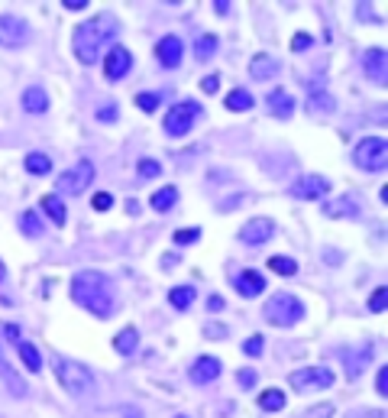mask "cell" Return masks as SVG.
Segmentation results:
<instances>
[{"mask_svg": "<svg viewBox=\"0 0 388 418\" xmlns=\"http://www.w3.org/2000/svg\"><path fill=\"white\" fill-rule=\"evenodd\" d=\"M71 298H75V305H81L85 312L98 315V318H110L113 308H117L113 282L98 270H85L71 279Z\"/></svg>", "mask_w": 388, "mask_h": 418, "instance_id": "1", "label": "cell"}, {"mask_svg": "<svg viewBox=\"0 0 388 418\" xmlns=\"http://www.w3.org/2000/svg\"><path fill=\"white\" fill-rule=\"evenodd\" d=\"M117 33H120V29H117V20H113L110 14H98V16H91V20H85L81 26H75V36H71L75 58L81 65H94L100 58V49H104Z\"/></svg>", "mask_w": 388, "mask_h": 418, "instance_id": "2", "label": "cell"}, {"mask_svg": "<svg viewBox=\"0 0 388 418\" xmlns=\"http://www.w3.org/2000/svg\"><path fill=\"white\" fill-rule=\"evenodd\" d=\"M52 369H56L58 386H62L68 396L81 399V396H91L94 392V376L85 363L68 360V357H62V354H52Z\"/></svg>", "mask_w": 388, "mask_h": 418, "instance_id": "3", "label": "cell"}, {"mask_svg": "<svg viewBox=\"0 0 388 418\" xmlns=\"http://www.w3.org/2000/svg\"><path fill=\"white\" fill-rule=\"evenodd\" d=\"M304 315H308L304 312V302L295 295H288V292L272 295L268 298V305H266V321L268 325H276V327H295Z\"/></svg>", "mask_w": 388, "mask_h": 418, "instance_id": "4", "label": "cell"}, {"mask_svg": "<svg viewBox=\"0 0 388 418\" xmlns=\"http://www.w3.org/2000/svg\"><path fill=\"white\" fill-rule=\"evenodd\" d=\"M91 182H94V165L88 159H81V163H75L56 178V195L58 198H78Z\"/></svg>", "mask_w": 388, "mask_h": 418, "instance_id": "5", "label": "cell"}, {"mask_svg": "<svg viewBox=\"0 0 388 418\" xmlns=\"http://www.w3.org/2000/svg\"><path fill=\"white\" fill-rule=\"evenodd\" d=\"M353 163L366 172H382L388 165V143L382 136H366L356 143L353 149Z\"/></svg>", "mask_w": 388, "mask_h": 418, "instance_id": "6", "label": "cell"}, {"mask_svg": "<svg viewBox=\"0 0 388 418\" xmlns=\"http://www.w3.org/2000/svg\"><path fill=\"white\" fill-rule=\"evenodd\" d=\"M201 117V104L198 101H178L175 107H169V113H165V133L169 136H184L191 133V127H194V121Z\"/></svg>", "mask_w": 388, "mask_h": 418, "instance_id": "7", "label": "cell"}, {"mask_svg": "<svg viewBox=\"0 0 388 418\" xmlns=\"http://www.w3.org/2000/svg\"><path fill=\"white\" fill-rule=\"evenodd\" d=\"M33 39V29L23 16L16 14H4L0 16V46L4 49H23V46Z\"/></svg>", "mask_w": 388, "mask_h": 418, "instance_id": "8", "label": "cell"}, {"mask_svg": "<svg viewBox=\"0 0 388 418\" xmlns=\"http://www.w3.org/2000/svg\"><path fill=\"white\" fill-rule=\"evenodd\" d=\"M291 389L304 392V389H327V386H333V369L327 367H301L295 369V373L288 376Z\"/></svg>", "mask_w": 388, "mask_h": 418, "instance_id": "9", "label": "cell"}, {"mask_svg": "<svg viewBox=\"0 0 388 418\" xmlns=\"http://www.w3.org/2000/svg\"><path fill=\"white\" fill-rule=\"evenodd\" d=\"M291 198H301V201H318L330 192V182L324 175H301L295 185L288 188Z\"/></svg>", "mask_w": 388, "mask_h": 418, "instance_id": "10", "label": "cell"}, {"mask_svg": "<svg viewBox=\"0 0 388 418\" xmlns=\"http://www.w3.org/2000/svg\"><path fill=\"white\" fill-rule=\"evenodd\" d=\"M276 234V224L268 218H253L246 220V224L240 227V243H246V247H259V243H266L268 237Z\"/></svg>", "mask_w": 388, "mask_h": 418, "instance_id": "11", "label": "cell"}, {"mask_svg": "<svg viewBox=\"0 0 388 418\" xmlns=\"http://www.w3.org/2000/svg\"><path fill=\"white\" fill-rule=\"evenodd\" d=\"M130 68H133V52L123 49V46H113V49L107 52V62H104L107 81H120Z\"/></svg>", "mask_w": 388, "mask_h": 418, "instance_id": "12", "label": "cell"}, {"mask_svg": "<svg viewBox=\"0 0 388 418\" xmlns=\"http://www.w3.org/2000/svg\"><path fill=\"white\" fill-rule=\"evenodd\" d=\"M182 56H184V46L178 36H162L159 46H155V58H159L165 68H178V65H182Z\"/></svg>", "mask_w": 388, "mask_h": 418, "instance_id": "13", "label": "cell"}, {"mask_svg": "<svg viewBox=\"0 0 388 418\" xmlns=\"http://www.w3.org/2000/svg\"><path fill=\"white\" fill-rule=\"evenodd\" d=\"M0 379H4V386H7V392L14 399H26V383H23V376L16 373L14 367H10L7 354H4V344H0Z\"/></svg>", "mask_w": 388, "mask_h": 418, "instance_id": "14", "label": "cell"}, {"mask_svg": "<svg viewBox=\"0 0 388 418\" xmlns=\"http://www.w3.org/2000/svg\"><path fill=\"white\" fill-rule=\"evenodd\" d=\"M362 68H366V75L375 81V85H385L388 81V56H385V49H369L366 56H362Z\"/></svg>", "mask_w": 388, "mask_h": 418, "instance_id": "15", "label": "cell"}, {"mask_svg": "<svg viewBox=\"0 0 388 418\" xmlns=\"http://www.w3.org/2000/svg\"><path fill=\"white\" fill-rule=\"evenodd\" d=\"M191 383H198V386H207V383H214L220 376V360L217 357H201L194 367H191Z\"/></svg>", "mask_w": 388, "mask_h": 418, "instance_id": "16", "label": "cell"}, {"mask_svg": "<svg viewBox=\"0 0 388 418\" xmlns=\"http://www.w3.org/2000/svg\"><path fill=\"white\" fill-rule=\"evenodd\" d=\"M236 289H240L243 298H256V295H262L268 285H266V276H262V272L246 270V272H240V276H236Z\"/></svg>", "mask_w": 388, "mask_h": 418, "instance_id": "17", "label": "cell"}, {"mask_svg": "<svg viewBox=\"0 0 388 418\" xmlns=\"http://www.w3.org/2000/svg\"><path fill=\"white\" fill-rule=\"evenodd\" d=\"M268 111H272V117H278V121H288L291 113H295V98H291L288 91H282V88H276V91L268 94Z\"/></svg>", "mask_w": 388, "mask_h": 418, "instance_id": "18", "label": "cell"}, {"mask_svg": "<svg viewBox=\"0 0 388 418\" xmlns=\"http://www.w3.org/2000/svg\"><path fill=\"white\" fill-rule=\"evenodd\" d=\"M278 71H282V62L272 56H256L253 62H249V75H253L256 81H268V78H276Z\"/></svg>", "mask_w": 388, "mask_h": 418, "instance_id": "19", "label": "cell"}, {"mask_svg": "<svg viewBox=\"0 0 388 418\" xmlns=\"http://www.w3.org/2000/svg\"><path fill=\"white\" fill-rule=\"evenodd\" d=\"M23 111L26 113H46L49 111V94H46V88L29 85L26 91H23Z\"/></svg>", "mask_w": 388, "mask_h": 418, "instance_id": "20", "label": "cell"}, {"mask_svg": "<svg viewBox=\"0 0 388 418\" xmlns=\"http://www.w3.org/2000/svg\"><path fill=\"white\" fill-rule=\"evenodd\" d=\"M39 205H43V211L49 214V220L56 227H65V220H68V214H65V201L58 198V195H43V201H39Z\"/></svg>", "mask_w": 388, "mask_h": 418, "instance_id": "21", "label": "cell"}, {"mask_svg": "<svg viewBox=\"0 0 388 418\" xmlns=\"http://www.w3.org/2000/svg\"><path fill=\"white\" fill-rule=\"evenodd\" d=\"M175 201H178V188H175V185H162V188L149 198V205H152L159 214H165V211H172V208H175Z\"/></svg>", "mask_w": 388, "mask_h": 418, "instance_id": "22", "label": "cell"}, {"mask_svg": "<svg viewBox=\"0 0 388 418\" xmlns=\"http://www.w3.org/2000/svg\"><path fill=\"white\" fill-rule=\"evenodd\" d=\"M136 347H140V334H136V327H123V331L113 337V350L123 354V357H130Z\"/></svg>", "mask_w": 388, "mask_h": 418, "instance_id": "23", "label": "cell"}, {"mask_svg": "<svg viewBox=\"0 0 388 418\" xmlns=\"http://www.w3.org/2000/svg\"><path fill=\"white\" fill-rule=\"evenodd\" d=\"M194 298H198V292L191 289V285H175V289L169 292L172 308H178V312H188V308L194 305Z\"/></svg>", "mask_w": 388, "mask_h": 418, "instance_id": "24", "label": "cell"}, {"mask_svg": "<svg viewBox=\"0 0 388 418\" xmlns=\"http://www.w3.org/2000/svg\"><path fill=\"white\" fill-rule=\"evenodd\" d=\"M224 104H226V111H249L256 101H253V94H249L246 88H233V91L226 94Z\"/></svg>", "mask_w": 388, "mask_h": 418, "instance_id": "25", "label": "cell"}, {"mask_svg": "<svg viewBox=\"0 0 388 418\" xmlns=\"http://www.w3.org/2000/svg\"><path fill=\"white\" fill-rule=\"evenodd\" d=\"M324 214L327 218H356V201L353 198L330 201V205H324Z\"/></svg>", "mask_w": 388, "mask_h": 418, "instance_id": "26", "label": "cell"}, {"mask_svg": "<svg viewBox=\"0 0 388 418\" xmlns=\"http://www.w3.org/2000/svg\"><path fill=\"white\" fill-rule=\"evenodd\" d=\"M16 350H20L23 363L29 367V373H39V369H43V357H39V350H36L29 340H20V344H16Z\"/></svg>", "mask_w": 388, "mask_h": 418, "instance_id": "27", "label": "cell"}, {"mask_svg": "<svg viewBox=\"0 0 388 418\" xmlns=\"http://www.w3.org/2000/svg\"><path fill=\"white\" fill-rule=\"evenodd\" d=\"M369 357H372V344H362L360 354L350 357V363H346V376H350V379H356V376L362 373V367L369 363Z\"/></svg>", "mask_w": 388, "mask_h": 418, "instance_id": "28", "label": "cell"}, {"mask_svg": "<svg viewBox=\"0 0 388 418\" xmlns=\"http://www.w3.org/2000/svg\"><path fill=\"white\" fill-rule=\"evenodd\" d=\"M333 107H337V101H333V94L327 91H318L308 98V111L310 113H333Z\"/></svg>", "mask_w": 388, "mask_h": 418, "instance_id": "29", "label": "cell"}, {"mask_svg": "<svg viewBox=\"0 0 388 418\" xmlns=\"http://www.w3.org/2000/svg\"><path fill=\"white\" fill-rule=\"evenodd\" d=\"M23 165H26L29 175H46V172H52V159L46 156V153H29Z\"/></svg>", "mask_w": 388, "mask_h": 418, "instance_id": "30", "label": "cell"}, {"mask_svg": "<svg viewBox=\"0 0 388 418\" xmlns=\"http://www.w3.org/2000/svg\"><path fill=\"white\" fill-rule=\"evenodd\" d=\"M259 409L262 412H278V409H285V392L282 389H266L259 396Z\"/></svg>", "mask_w": 388, "mask_h": 418, "instance_id": "31", "label": "cell"}, {"mask_svg": "<svg viewBox=\"0 0 388 418\" xmlns=\"http://www.w3.org/2000/svg\"><path fill=\"white\" fill-rule=\"evenodd\" d=\"M214 52H217V36H214V33L198 36V43H194V56H198L201 62H207Z\"/></svg>", "mask_w": 388, "mask_h": 418, "instance_id": "32", "label": "cell"}, {"mask_svg": "<svg viewBox=\"0 0 388 418\" xmlns=\"http://www.w3.org/2000/svg\"><path fill=\"white\" fill-rule=\"evenodd\" d=\"M20 230L26 237H43V220L36 218V211H23L20 214Z\"/></svg>", "mask_w": 388, "mask_h": 418, "instance_id": "33", "label": "cell"}, {"mask_svg": "<svg viewBox=\"0 0 388 418\" xmlns=\"http://www.w3.org/2000/svg\"><path fill=\"white\" fill-rule=\"evenodd\" d=\"M268 270L278 272V276H295L298 262L291 260V256H272V260H268Z\"/></svg>", "mask_w": 388, "mask_h": 418, "instance_id": "34", "label": "cell"}, {"mask_svg": "<svg viewBox=\"0 0 388 418\" xmlns=\"http://www.w3.org/2000/svg\"><path fill=\"white\" fill-rule=\"evenodd\" d=\"M159 104H162V98H159V94H152V91L136 94V107H142L146 113H155V111H159Z\"/></svg>", "mask_w": 388, "mask_h": 418, "instance_id": "35", "label": "cell"}, {"mask_svg": "<svg viewBox=\"0 0 388 418\" xmlns=\"http://www.w3.org/2000/svg\"><path fill=\"white\" fill-rule=\"evenodd\" d=\"M262 350H266V337L262 334H253V337L243 340V354L246 357H262Z\"/></svg>", "mask_w": 388, "mask_h": 418, "instance_id": "36", "label": "cell"}, {"mask_svg": "<svg viewBox=\"0 0 388 418\" xmlns=\"http://www.w3.org/2000/svg\"><path fill=\"white\" fill-rule=\"evenodd\" d=\"M198 237H201L198 227H188V230L182 227V230H175V237H172V240H175V247H191V243L198 240Z\"/></svg>", "mask_w": 388, "mask_h": 418, "instance_id": "37", "label": "cell"}, {"mask_svg": "<svg viewBox=\"0 0 388 418\" xmlns=\"http://www.w3.org/2000/svg\"><path fill=\"white\" fill-rule=\"evenodd\" d=\"M385 298H388V289H385V285H379V289L372 292V298H369V312L379 315L382 308H385Z\"/></svg>", "mask_w": 388, "mask_h": 418, "instance_id": "38", "label": "cell"}, {"mask_svg": "<svg viewBox=\"0 0 388 418\" xmlns=\"http://www.w3.org/2000/svg\"><path fill=\"white\" fill-rule=\"evenodd\" d=\"M136 169H140L142 178H152V175H159V172H162V165L155 163V159H140V165H136Z\"/></svg>", "mask_w": 388, "mask_h": 418, "instance_id": "39", "label": "cell"}, {"mask_svg": "<svg viewBox=\"0 0 388 418\" xmlns=\"http://www.w3.org/2000/svg\"><path fill=\"white\" fill-rule=\"evenodd\" d=\"M117 117H120V111H117V104H113V101H110V104H104V107L98 111V121H100V123H113Z\"/></svg>", "mask_w": 388, "mask_h": 418, "instance_id": "40", "label": "cell"}, {"mask_svg": "<svg viewBox=\"0 0 388 418\" xmlns=\"http://www.w3.org/2000/svg\"><path fill=\"white\" fill-rule=\"evenodd\" d=\"M91 205H94V211H110V208H113V195L110 192H98Z\"/></svg>", "mask_w": 388, "mask_h": 418, "instance_id": "41", "label": "cell"}, {"mask_svg": "<svg viewBox=\"0 0 388 418\" xmlns=\"http://www.w3.org/2000/svg\"><path fill=\"white\" fill-rule=\"evenodd\" d=\"M375 392L388 396V367H379V373H375Z\"/></svg>", "mask_w": 388, "mask_h": 418, "instance_id": "42", "label": "cell"}, {"mask_svg": "<svg viewBox=\"0 0 388 418\" xmlns=\"http://www.w3.org/2000/svg\"><path fill=\"white\" fill-rule=\"evenodd\" d=\"M201 91H204V94H217L220 91V78H217V75H207V78H201Z\"/></svg>", "mask_w": 388, "mask_h": 418, "instance_id": "43", "label": "cell"}, {"mask_svg": "<svg viewBox=\"0 0 388 418\" xmlns=\"http://www.w3.org/2000/svg\"><path fill=\"white\" fill-rule=\"evenodd\" d=\"M330 415H333V405L330 402H324V405H318V409L308 412V418H330Z\"/></svg>", "mask_w": 388, "mask_h": 418, "instance_id": "44", "label": "cell"}, {"mask_svg": "<svg viewBox=\"0 0 388 418\" xmlns=\"http://www.w3.org/2000/svg\"><path fill=\"white\" fill-rule=\"evenodd\" d=\"M236 379H240V386L253 389V386H256V369H240V376H236Z\"/></svg>", "mask_w": 388, "mask_h": 418, "instance_id": "45", "label": "cell"}, {"mask_svg": "<svg viewBox=\"0 0 388 418\" xmlns=\"http://www.w3.org/2000/svg\"><path fill=\"white\" fill-rule=\"evenodd\" d=\"M308 46H310V36H308V33H298L295 39H291V49H295V52L308 49Z\"/></svg>", "mask_w": 388, "mask_h": 418, "instance_id": "46", "label": "cell"}, {"mask_svg": "<svg viewBox=\"0 0 388 418\" xmlns=\"http://www.w3.org/2000/svg\"><path fill=\"white\" fill-rule=\"evenodd\" d=\"M4 334H7L14 344H20V340H23V337H20V327H16V325H4Z\"/></svg>", "mask_w": 388, "mask_h": 418, "instance_id": "47", "label": "cell"}, {"mask_svg": "<svg viewBox=\"0 0 388 418\" xmlns=\"http://www.w3.org/2000/svg\"><path fill=\"white\" fill-rule=\"evenodd\" d=\"M207 308H211V312H220V308H224V298L211 295V298H207Z\"/></svg>", "mask_w": 388, "mask_h": 418, "instance_id": "48", "label": "cell"}, {"mask_svg": "<svg viewBox=\"0 0 388 418\" xmlns=\"http://www.w3.org/2000/svg\"><path fill=\"white\" fill-rule=\"evenodd\" d=\"M214 10H217L220 16H224V14H230V0H214Z\"/></svg>", "mask_w": 388, "mask_h": 418, "instance_id": "49", "label": "cell"}, {"mask_svg": "<svg viewBox=\"0 0 388 418\" xmlns=\"http://www.w3.org/2000/svg\"><path fill=\"white\" fill-rule=\"evenodd\" d=\"M65 7H68V10H85L88 0H65Z\"/></svg>", "mask_w": 388, "mask_h": 418, "instance_id": "50", "label": "cell"}, {"mask_svg": "<svg viewBox=\"0 0 388 418\" xmlns=\"http://www.w3.org/2000/svg\"><path fill=\"white\" fill-rule=\"evenodd\" d=\"M207 334H214V337H224V334H226V327H220V325H211V327H207Z\"/></svg>", "mask_w": 388, "mask_h": 418, "instance_id": "51", "label": "cell"}, {"mask_svg": "<svg viewBox=\"0 0 388 418\" xmlns=\"http://www.w3.org/2000/svg\"><path fill=\"white\" fill-rule=\"evenodd\" d=\"M127 418H140V415H136V412H130V409H127Z\"/></svg>", "mask_w": 388, "mask_h": 418, "instance_id": "52", "label": "cell"}, {"mask_svg": "<svg viewBox=\"0 0 388 418\" xmlns=\"http://www.w3.org/2000/svg\"><path fill=\"white\" fill-rule=\"evenodd\" d=\"M0 279H4V262H0Z\"/></svg>", "mask_w": 388, "mask_h": 418, "instance_id": "53", "label": "cell"}, {"mask_svg": "<svg viewBox=\"0 0 388 418\" xmlns=\"http://www.w3.org/2000/svg\"><path fill=\"white\" fill-rule=\"evenodd\" d=\"M178 418H184V415H178Z\"/></svg>", "mask_w": 388, "mask_h": 418, "instance_id": "54", "label": "cell"}]
</instances>
